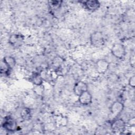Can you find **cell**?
<instances>
[{"label":"cell","mask_w":135,"mask_h":135,"mask_svg":"<svg viewBox=\"0 0 135 135\" xmlns=\"http://www.w3.org/2000/svg\"><path fill=\"white\" fill-rule=\"evenodd\" d=\"M111 53L116 59L122 60L126 54V47L122 43H115L111 47Z\"/></svg>","instance_id":"cell-1"},{"label":"cell","mask_w":135,"mask_h":135,"mask_svg":"<svg viewBox=\"0 0 135 135\" xmlns=\"http://www.w3.org/2000/svg\"><path fill=\"white\" fill-rule=\"evenodd\" d=\"M1 126L4 130L9 132L17 131L18 128L17 123L15 120L10 116H7L4 118Z\"/></svg>","instance_id":"cell-2"},{"label":"cell","mask_w":135,"mask_h":135,"mask_svg":"<svg viewBox=\"0 0 135 135\" xmlns=\"http://www.w3.org/2000/svg\"><path fill=\"white\" fill-rule=\"evenodd\" d=\"M126 128V122L121 118H116L111 123V129L115 133L121 134L125 131Z\"/></svg>","instance_id":"cell-3"},{"label":"cell","mask_w":135,"mask_h":135,"mask_svg":"<svg viewBox=\"0 0 135 135\" xmlns=\"http://www.w3.org/2000/svg\"><path fill=\"white\" fill-rule=\"evenodd\" d=\"M90 42L92 45L95 47H100L104 43V38L103 33L100 31H94L90 36Z\"/></svg>","instance_id":"cell-4"},{"label":"cell","mask_w":135,"mask_h":135,"mask_svg":"<svg viewBox=\"0 0 135 135\" xmlns=\"http://www.w3.org/2000/svg\"><path fill=\"white\" fill-rule=\"evenodd\" d=\"M124 104L119 101H114L112 103L110 108L111 117L114 119L121 113L124 109Z\"/></svg>","instance_id":"cell-5"},{"label":"cell","mask_w":135,"mask_h":135,"mask_svg":"<svg viewBox=\"0 0 135 135\" xmlns=\"http://www.w3.org/2000/svg\"><path fill=\"white\" fill-rule=\"evenodd\" d=\"M24 41V36L21 34L14 33L8 37V43L14 47H19L22 45Z\"/></svg>","instance_id":"cell-6"},{"label":"cell","mask_w":135,"mask_h":135,"mask_svg":"<svg viewBox=\"0 0 135 135\" xmlns=\"http://www.w3.org/2000/svg\"><path fill=\"white\" fill-rule=\"evenodd\" d=\"M109 66V62L104 59H99L95 63L96 71L100 74L105 73L108 70Z\"/></svg>","instance_id":"cell-7"},{"label":"cell","mask_w":135,"mask_h":135,"mask_svg":"<svg viewBox=\"0 0 135 135\" xmlns=\"http://www.w3.org/2000/svg\"><path fill=\"white\" fill-rule=\"evenodd\" d=\"M81 2L85 9L91 12L98 10L101 6L100 2L97 0H88Z\"/></svg>","instance_id":"cell-8"},{"label":"cell","mask_w":135,"mask_h":135,"mask_svg":"<svg viewBox=\"0 0 135 135\" xmlns=\"http://www.w3.org/2000/svg\"><path fill=\"white\" fill-rule=\"evenodd\" d=\"M78 101L81 105H89L92 102V95L88 90L78 96Z\"/></svg>","instance_id":"cell-9"},{"label":"cell","mask_w":135,"mask_h":135,"mask_svg":"<svg viewBox=\"0 0 135 135\" xmlns=\"http://www.w3.org/2000/svg\"><path fill=\"white\" fill-rule=\"evenodd\" d=\"M88 90V84L83 81L76 82L73 86V92L75 95L79 96L81 93Z\"/></svg>","instance_id":"cell-10"},{"label":"cell","mask_w":135,"mask_h":135,"mask_svg":"<svg viewBox=\"0 0 135 135\" xmlns=\"http://www.w3.org/2000/svg\"><path fill=\"white\" fill-rule=\"evenodd\" d=\"M31 82L36 86H40L43 84V79L41 75L37 72L33 73L30 78Z\"/></svg>","instance_id":"cell-11"},{"label":"cell","mask_w":135,"mask_h":135,"mask_svg":"<svg viewBox=\"0 0 135 135\" xmlns=\"http://www.w3.org/2000/svg\"><path fill=\"white\" fill-rule=\"evenodd\" d=\"M2 61L4 62L7 66L11 69H12L16 65V62L15 59L12 56H5L2 59Z\"/></svg>","instance_id":"cell-12"},{"label":"cell","mask_w":135,"mask_h":135,"mask_svg":"<svg viewBox=\"0 0 135 135\" xmlns=\"http://www.w3.org/2000/svg\"><path fill=\"white\" fill-rule=\"evenodd\" d=\"M20 115L22 119L24 120H28L31 118L32 113L30 108L27 107L23 108L20 112Z\"/></svg>","instance_id":"cell-13"},{"label":"cell","mask_w":135,"mask_h":135,"mask_svg":"<svg viewBox=\"0 0 135 135\" xmlns=\"http://www.w3.org/2000/svg\"><path fill=\"white\" fill-rule=\"evenodd\" d=\"M62 3V1H49L48 2L49 7L52 10L57 9L60 8Z\"/></svg>","instance_id":"cell-14"},{"label":"cell","mask_w":135,"mask_h":135,"mask_svg":"<svg viewBox=\"0 0 135 135\" xmlns=\"http://www.w3.org/2000/svg\"><path fill=\"white\" fill-rule=\"evenodd\" d=\"M11 70L12 69H10L7 65L2 60L1 64V74L2 75H8Z\"/></svg>","instance_id":"cell-15"},{"label":"cell","mask_w":135,"mask_h":135,"mask_svg":"<svg viewBox=\"0 0 135 135\" xmlns=\"http://www.w3.org/2000/svg\"><path fill=\"white\" fill-rule=\"evenodd\" d=\"M128 84L132 88H134L135 87V76L133 75L130 77L128 80Z\"/></svg>","instance_id":"cell-16"}]
</instances>
